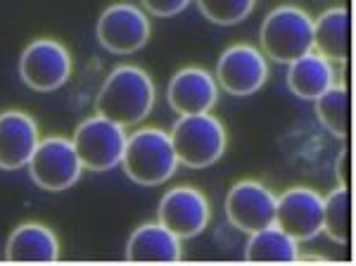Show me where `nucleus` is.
<instances>
[{
	"instance_id": "1",
	"label": "nucleus",
	"mask_w": 356,
	"mask_h": 266,
	"mask_svg": "<svg viewBox=\"0 0 356 266\" xmlns=\"http://www.w3.org/2000/svg\"><path fill=\"white\" fill-rule=\"evenodd\" d=\"M154 107V84L145 69L136 65H122L112 69L95 97V109L100 117L119 126L140 124Z\"/></svg>"
},
{
	"instance_id": "2",
	"label": "nucleus",
	"mask_w": 356,
	"mask_h": 266,
	"mask_svg": "<svg viewBox=\"0 0 356 266\" xmlns=\"http://www.w3.org/2000/svg\"><path fill=\"white\" fill-rule=\"evenodd\" d=\"M124 171L140 186H162L176 173L178 157L171 136L162 129H140L126 138Z\"/></svg>"
},
{
	"instance_id": "3",
	"label": "nucleus",
	"mask_w": 356,
	"mask_h": 266,
	"mask_svg": "<svg viewBox=\"0 0 356 266\" xmlns=\"http://www.w3.org/2000/svg\"><path fill=\"white\" fill-rule=\"evenodd\" d=\"M261 53L273 62H295L314 50V19L295 5L271 10L259 29Z\"/></svg>"
},
{
	"instance_id": "4",
	"label": "nucleus",
	"mask_w": 356,
	"mask_h": 266,
	"mask_svg": "<svg viewBox=\"0 0 356 266\" xmlns=\"http://www.w3.org/2000/svg\"><path fill=\"white\" fill-rule=\"evenodd\" d=\"M176 157L191 169H204L221 159L228 146V133L214 114H181L171 129Z\"/></svg>"
},
{
	"instance_id": "5",
	"label": "nucleus",
	"mask_w": 356,
	"mask_h": 266,
	"mask_svg": "<svg viewBox=\"0 0 356 266\" xmlns=\"http://www.w3.org/2000/svg\"><path fill=\"white\" fill-rule=\"evenodd\" d=\"M124 126L114 124L105 117H88L76 126L72 143L81 159L83 169L90 171H110L122 164L124 148H126Z\"/></svg>"
},
{
	"instance_id": "6",
	"label": "nucleus",
	"mask_w": 356,
	"mask_h": 266,
	"mask_svg": "<svg viewBox=\"0 0 356 266\" xmlns=\"http://www.w3.org/2000/svg\"><path fill=\"white\" fill-rule=\"evenodd\" d=\"M26 166L33 183L41 186L43 190H50V193H60V190L72 188L81 178L83 171V164L79 159L74 143L62 136L38 141Z\"/></svg>"
},
{
	"instance_id": "7",
	"label": "nucleus",
	"mask_w": 356,
	"mask_h": 266,
	"mask_svg": "<svg viewBox=\"0 0 356 266\" xmlns=\"http://www.w3.org/2000/svg\"><path fill=\"white\" fill-rule=\"evenodd\" d=\"M268 81V62L259 48L238 43L226 48L216 62V84L228 95L247 97L264 88Z\"/></svg>"
},
{
	"instance_id": "8",
	"label": "nucleus",
	"mask_w": 356,
	"mask_h": 266,
	"mask_svg": "<svg viewBox=\"0 0 356 266\" xmlns=\"http://www.w3.org/2000/svg\"><path fill=\"white\" fill-rule=\"evenodd\" d=\"M19 77L33 91H55L72 77V55L60 40L38 38L19 57Z\"/></svg>"
},
{
	"instance_id": "9",
	"label": "nucleus",
	"mask_w": 356,
	"mask_h": 266,
	"mask_svg": "<svg viewBox=\"0 0 356 266\" xmlns=\"http://www.w3.org/2000/svg\"><path fill=\"white\" fill-rule=\"evenodd\" d=\"M95 33L105 50L117 55H129L140 50L147 43V38H150V19L136 5L117 3L110 5L100 15Z\"/></svg>"
},
{
	"instance_id": "10",
	"label": "nucleus",
	"mask_w": 356,
	"mask_h": 266,
	"mask_svg": "<svg viewBox=\"0 0 356 266\" xmlns=\"http://www.w3.org/2000/svg\"><path fill=\"white\" fill-rule=\"evenodd\" d=\"M275 226L297 242L314 240L323 228V195L312 188H290L275 198Z\"/></svg>"
},
{
	"instance_id": "11",
	"label": "nucleus",
	"mask_w": 356,
	"mask_h": 266,
	"mask_svg": "<svg viewBox=\"0 0 356 266\" xmlns=\"http://www.w3.org/2000/svg\"><path fill=\"white\" fill-rule=\"evenodd\" d=\"M226 217L238 230L254 233L275 224V195L259 181H238L226 195Z\"/></svg>"
},
{
	"instance_id": "12",
	"label": "nucleus",
	"mask_w": 356,
	"mask_h": 266,
	"mask_svg": "<svg viewBox=\"0 0 356 266\" xmlns=\"http://www.w3.org/2000/svg\"><path fill=\"white\" fill-rule=\"evenodd\" d=\"M159 224L178 238H195L207 228L211 219L209 200L197 188L178 186L159 200Z\"/></svg>"
},
{
	"instance_id": "13",
	"label": "nucleus",
	"mask_w": 356,
	"mask_h": 266,
	"mask_svg": "<svg viewBox=\"0 0 356 266\" xmlns=\"http://www.w3.org/2000/svg\"><path fill=\"white\" fill-rule=\"evenodd\" d=\"M166 100L178 114L209 112L219 100V84L202 67H183L166 86Z\"/></svg>"
},
{
	"instance_id": "14",
	"label": "nucleus",
	"mask_w": 356,
	"mask_h": 266,
	"mask_svg": "<svg viewBox=\"0 0 356 266\" xmlns=\"http://www.w3.org/2000/svg\"><path fill=\"white\" fill-rule=\"evenodd\" d=\"M38 124L29 114L10 109L0 114V169H22L38 146Z\"/></svg>"
},
{
	"instance_id": "15",
	"label": "nucleus",
	"mask_w": 356,
	"mask_h": 266,
	"mask_svg": "<svg viewBox=\"0 0 356 266\" xmlns=\"http://www.w3.org/2000/svg\"><path fill=\"white\" fill-rule=\"evenodd\" d=\"M181 257V238L162 224H143L126 242L129 262H178Z\"/></svg>"
},
{
	"instance_id": "16",
	"label": "nucleus",
	"mask_w": 356,
	"mask_h": 266,
	"mask_svg": "<svg viewBox=\"0 0 356 266\" xmlns=\"http://www.w3.org/2000/svg\"><path fill=\"white\" fill-rule=\"evenodd\" d=\"M352 48V17L347 8H330L314 19V50L328 62H344Z\"/></svg>"
},
{
	"instance_id": "17",
	"label": "nucleus",
	"mask_w": 356,
	"mask_h": 266,
	"mask_svg": "<svg viewBox=\"0 0 356 266\" xmlns=\"http://www.w3.org/2000/svg\"><path fill=\"white\" fill-rule=\"evenodd\" d=\"M10 262H55L60 257L57 235L43 224H22L5 245Z\"/></svg>"
},
{
	"instance_id": "18",
	"label": "nucleus",
	"mask_w": 356,
	"mask_h": 266,
	"mask_svg": "<svg viewBox=\"0 0 356 266\" xmlns=\"http://www.w3.org/2000/svg\"><path fill=\"white\" fill-rule=\"evenodd\" d=\"M288 86L290 91L302 100H316L323 95L330 86H335V69L332 62L318 53H307L290 62L288 69Z\"/></svg>"
},
{
	"instance_id": "19",
	"label": "nucleus",
	"mask_w": 356,
	"mask_h": 266,
	"mask_svg": "<svg viewBox=\"0 0 356 266\" xmlns=\"http://www.w3.org/2000/svg\"><path fill=\"white\" fill-rule=\"evenodd\" d=\"M245 259L247 262H297L300 247L295 238H290L283 228L273 224V226L250 233L245 245Z\"/></svg>"
},
{
	"instance_id": "20",
	"label": "nucleus",
	"mask_w": 356,
	"mask_h": 266,
	"mask_svg": "<svg viewBox=\"0 0 356 266\" xmlns=\"http://www.w3.org/2000/svg\"><path fill=\"white\" fill-rule=\"evenodd\" d=\"M316 117L335 138H347L352 129V95L347 86H330L316 97Z\"/></svg>"
},
{
	"instance_id": "21",
	"label": "nucleus",
	"mask_w": 356,
	"mask_h": 266,
	"mask_svg": "<svg viewBox=\"0 0 356 266\" xmlns=\"http://www.w3.org/2000/svg\"><path fill=\"white\" fill-rule=\"evenodd\" d=\"M323 230L337 245L352 242V188L337 186L323 198Z\"/></svg>"
},
{
	"instance_id": "22",
	"label": "nucleus",
	"mask_w": 356,
	"mask_h": 266,
	"mask_svg": "<svg viewBox=\"0 0 356 266\" xmlns=\"http://www.w3.org/2000/svg\"><path fill=\"white\" fill-rule=\"evenodd\" d=\"M257 0H197L200 13L204 19L219 26H233L252 15Z\"/></svg>"
},
{
	"instance_id": "23",
	"label": "nucleus",
	"mask_w": 356,
	"mask_h": 266,
	"mask_svg": "<svg viewBox=\"0 0 356 266\" xmlns=\"http://www.w3.org/2000/svg\"><path fill=\"white\" fill-rule=\"evenodd\" d=\"M191 5V0H143V8L154 17H174L181 15Z\"/></svg>"
},
{
	"instance_id": "24",
	"label": "nucleus",
	"mask_w": 356,
	"mask_h": 266,
	"mask_svg": "<svg viewBox=\"0 0 356 266\" xmlns=\"http://www.w3.org/2000/svg\"><path fill=\"white\" fill-rule=\"evenodd\" d=\"M335 176L342 188H352V150L342 148L335 159Z\"/></svg>"
}]
</instances>
